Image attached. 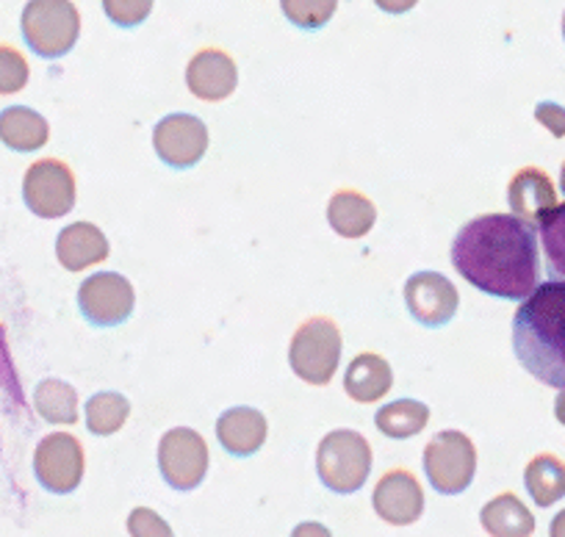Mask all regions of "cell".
Returning a JSON list of instances; mask_svg holds the SVG:
<instances>
[{"label": "cell", "instance_id": "obj_31", "mask_svg": "<svg viewBox=\"0 0 565 537\" xmlns=\"http://www.w3.org/2000/svg\"><path fill=\"white\" fill-rule=\"evenodd\" d=\"M418 0H374V7L385 14H407Z\"/></svg>", "mask_w": 565, "mask_h": 537}, {"label": "cell", "instance_id": "obj_28", "mask_svg": "<svg viewBox=\"0 0 565 537\" xmlns=\"http://www.w3.org/2000/svg\"><path fill=\"white\" fill-rule=\"evenodd\" d=\"M29 62L12 45H0V95H14L29 84Z\"/></svg>", "mask_w": 565, "mask_h": 537}, {"label": "cell", "instance_id": "obj_15", "mask_svg": "<svg viewBox=\"0 0 565 537\" xmlns=\"http://www.w3.org/2000/svg\"><path fill=\"white\" fill-rule=\"evenodd\" d=\"M508 203L519 219L537 225L557 205V192H554L552 178L543 170H537V167H526V170L515 172L508 186Z\"/></svg>", "mask_w": 565, "mask_h": 537}, {"label": "cell", "instance_id": "obj_1", "mask_svg": "<svg viewBox=\"0 0 565 537\" xmlns=\"http://www.w3.org/2000/svg\"><path fill=\"white\" fill-rule=\"evenodd\" d=\"M452 266L477 291L521 302L541 283L535 225L515 214H486L466 222L452 241Z\"/></svg>", "mask_w": 565, "mask_h": 537}, {"label": "cell", "instance_id": "obj_16", "mask_svg": "<svg viewBox=\"0 0 565 537\" xmlns=\"http://www.w3.org/2000/svg\"><path fill=\"white\" fill-rule=\"evenodd\" d=\"M216 438L231 458H253L266 443V419L255 408H231L216 419Z\"/></svg>", "mask_w": 565, "mask_h": 537}, {"label": "cell", "instance_id": "obj_23", "mask_svg": "<svg viewBox=\"0 0 565 537\" xmlns=\"http://www.w3.org/2000/svg\"><path fill=\"white\" fill-rule=\"evenodd\" d=\"M427 421H430V408L416 399H396L385 405V408H380L377 416H374L377 430L385 438H394V441L418 436L427 427Z\"/></svg>", "mask_w": 565, "mask_h": 537}, {"label": "cell", "instance_id": "obj_30", "mask_svg": "<svg viewBox=\"0 0 565 537\" xmlns=\"http://www.w3.org/2000/svg\"><path fill=\"white\" fill-rule=\"evenodd\" d=\"M535 119L548 130V133H552V137L557 139L565 137V108L557 106V103H548V100L537 103Z\"/></svg>", "mask_w": 565, "mask_h": 537}, {"label": "cell", "instance_id": "obj_29", "mask_svg": "<svg viewBox=\"0 0 565 537\" xmlns=\"http://www.w3.org/2000/svg\"><path fill=\"white\" fill-rule=\"evenodd\" d=\"M103 12L119 29H136L153 12V0H103Z\"/></svg>", "mask_w": 565, "mask_h": 537}, {"label": "cell", "instance_id": "obj_5", "mask_svg": "<svg viewBox=\"0 0 565 537\" xmlns=\"http://www.w3.org/2000/svg\"><path fill=\"white\" fill-rule=\"evenodd\" d=\"M341 361V330L333 319H311L295 333L289 346L291 372L308 385H328Z\"/></svg>", "mask_w": 565, "mask_h": 537}, {"label": "cell", "instance_id": "obj_25", "mask_svg": "<svg viewBox=\"0 0 565 537\" xmlns=\"http://www.w3.org/2000/svg\"><path fill=\"white\" fill-rule=\"evenodd\" d=\"M130 401L117 390H100L86 401V427L92 436H114L128 421Z\"/></svg>", "mask_w": 565, "mask_h": 537}, {"label": "cell", "instance_id": "obj_20", "mask_svg": "<svg viewBox=\"0 0 565 537\" xmlns=\"http://www.w3.org/2000/svg\"><path fill=\"white\" fill-rule=\"evenodd\" d=\"M328 222L339 236L344 238H361L377 222V208L369 197H363L361 192H335L328 203Z\"/></svg>", "mask_w": 565, "mask_h": 537}, {"label": "cell", "instance_id": "obj_34", "mask_svg": "<svg viewBox=\"0 0 565 537\" xmlns=\"http://www.w3.org/2000/svg\"><path fill=\"white\" fill-rule=\"evenodd\" d=\"M559 189H563V194H565V164H563V172H559Z\"/></svg>", "mask_w": 565, "mask_h": 537}, {"label": "cell", "instance_id": "obj_13", "mask_svg": "<svg viewBox=\"0 0 565 537\" xmlns=\"http://www.w3.org/2000/svg\"><path fill=\"white\" fill-rule=\"evenodd\" d=\"M374 513L391 526L416 524L424 513V491L416 476L405 469H394L374 487Z\"/></svg>", "mask_w": 565, "mask_h": 537}, {"label": "cell", "instance_id": "obj_10", "mask_svg": "<svg viewBox=\"0 0 565 537\" xmlns=\"http://www.w3.org/2000/svg\"><path fill=\"white\" fill-rule=\"evenodd\" d=\"M134 286L117 272H97L78 289V308L95 327H117L134 313Z\"/></svg>", "mask_w": 565, "mask_h": 537}, {"label": "cell", "instance_id": "obj_32", "mask_svg": "<svg viewBox=\"0 0 565 537\" xmlns=\"http://www.w3.org/2000/svg\"><path fill=\"white\" fill-rule=\"evenodd\" d=\"M554 416H557L559 425L565 427V388H559L557 399H554Z\"/></svg>", "mask_w": 565, "mask_h": 537}, {"label": "cell", "instance_id": "obj_19", "mask_svg": "<svg viewBox=\"0 0 565 537\" xmlns=\"http://www.w3.org/2000/svg\"><path fill=\"white\" fill-rule=\"evenodd\" d=\"M51 125L40 111L25 106H9L0 111V142L18 153H34L45 148Z\"/></svg>", "mask_w": 565, "mask_h": 537}, {"label": "cell", "instance_id": "obj_33", "mask_svg": "<svg viewBox=\"0 0 565 537\" xmlns=\"http://www.w3.org/2000/svg\"><path fill=\"white\" fill-rule=\"evenodd\" d=\"M552 537H565V509L559 515H554V520H552Z\"/></svg>", "mask_w": 565, "mask_h": 537}, {"label": "cell", "instance_id": "obj_7", "mask_svg": "<svg viewBox=\"0 0 565 537\" xmlns=\"http://www.w3.org/2000/svg\"><path fill=\"white\" fill-rule=\"evenodd\" d=\"M75 197V175L64 161L42 159L29 167L23 178V200L31 214L42 219H58L73 211Z\"/></svg>", "mask_w": 565, "mask_h": 537}, {"label": "cell", "instance_id": "obj_12", "mask_svg": "<svg viewBox=\"0 0 565 537\" xmlns=\"http://www.w3.org/2000/svg\"><path fill=\"white\" fill-rule=\"evenodd\" d=\"M458 289L438 272H416L405 283V305L424 327H444L458 313Z\"/></svg>", "mask_w": 565, "mask_h": 537}, {"label": "cell", "instance_id": "obj_4", "mask_svg": "<svg viewBox=\"0 0 565 537\" xmlns=\"http://www.w3.org/2000/svg\"><path fill=\"white\" fill-rule=\"evenodd\" d=\"M317 471L328 491L341 496L361 491L372 474V447L355 430L330 432L319 443Z\"/></svg>", "mask_w": 565, "mask_h": 537}, {"label": "cell", "instance_id": "obj_6", "mask_svg": "<svg viewBox=\"0 0 565 537\" xmlns=\"http://www.w3.org/2000/svg\"><path fill=\"white\" fill-rule=\"evenodd\" d=\"M424 474L441 496H458L477 474V449L458 430L438 432L424 449Z\"/></svg>", "mask_w": 565, "mask_h": 537}, {"label": "cell", "instance_id": "obj_9", "mask_svg": "<svg viewBox=\"0 0 565 537\" xmlns=\"http://www.w3.org/2000/svg\"><path fill=\"white\" fill-rule=\"evenodd\" d=\"M159 469L175 491H194L209 474V447L189 427H175L159 443Z\"/></svg>", "mask_w": 565, "mask_h": 537}, {"label": "cell", "instance_id": "obj_24", "mask_svg": "<svg viewBox=\"0 0 565 537\" xmlns=\"http://www.w3.org/2000/svg\"><path fill=\"white\" fill-rule=\"evenodd\" d=\"M36 414L51 425H75L78 421V394L64 379H42L34 390Z\"/></svg>", "mask_w": 565, "mask_h": 537}, {"label": "cell", "instance_id": "obj_2", "mask_svg": "<svg viewBox=\"0 0 565 537\" xmlns=\"http://www.w3.org/2000/svg\"><path fill=\"white\" fill-rule=\"evenodd\" d=\"M513 352L548 388H565V280L537 283L513 316Z\"/></svg>", "mask_w": 565, "mask_h": 537}, {"label": "cell", "instance_id": "obj_11", "mask_svg": "<svg viewBox=\"0 0 565 537\" xmlns=\"http://www.w3.org/2000/svg\"><path fill=\"white\" fill-rule=\"evenodd\" d=\"M153 148L172 170H192L209 150V128L194 114H170L156 125Z\"/></svg>", "mask_w": 565, "mask_h": 537}, {"label": "cell", "instance_id": "obj_21", "mask_svg": "<svg viewBox=\"0 0 565 537\" xmlns=\"http://www.w3.org/2000/svg\"><path fill=\"white\" fill-rule=\"evenodd\" d=\"M482 526L493 537H526L535 531V518L515 493H502L491 498L480 513Z\"/></svg>", "mask_w": 565, "mask_h": 537}, {"label": "cell", "instance_id": "obj_22", "mask_svg": "<svg viewBox=\"0 0 565 537\" xmlns=\"http://www.w3.org/2000/svg\"><path fill=\"white\" fill-rule=\"evenodd\" d=\"M524 485L537 507H552L565 498V463L554 454H537L526 463Z\"/></svg>", "mask_w": 565, "mask_h": 537}, {"label": "cell", "instance_id": "obj_35", "mask_svg": "<svg viewBox=\"0 0 565 537\" xmlns=\"http://www.w3.org/2000/svg\"><path fill=\"white\" fill-rule=\"evenodd\" d=\"M563 40H565V14H563Z\"/></svg>", "mask_w": 565, "mask_h": 537}, {"label": "cell", "instance_id": "obj_14", "mask_svg": "<svg viewBox=\"0 0 565 537\" xmlns=\"http://www.w3.org/2000/svg\"><path fill=\"white\" fill-rule=\"evenodd\" d=\"M238 69L236 62L220 47H203L194 53L186 67V86L194 97L205 103H220L236 92Z\"/></svg>", "mask_w": 565, "mask_h": 537}, {"label": "cell", "instance_id": "obj_18", "mask_svg": "<svg viewBox=\"0 0 565 537\" xmlns=\"http://www.w3.org/2000/svg\"><path fill=\"white\" fill-rule=\"evenodd\" d=\"M391 385H394V372H391L388 361L374 355V352L358 355L344 374L347 396L361 401V405H372V401L383 399Z\"/></svg>", "mask_w": 565, "mask_h": 537}, {"label": "cell", "instance_id": "obj_3", "mask_svg": "<svg viewBox=\"0 0 565 537\" xmlns=\"http://www.w3.org/2000/svg\"><path fill=\"white\" fill-rule=\"evenodd\" d=\"M23 40L40 58H62L81 36V14L73 0H29L23 9Z\"/></svg>", "mask_w": 565, "mask_h": 537}, {"label": "cell", "instance_id": "obj_17", "mask_svg": "<svg viewBox=\"0 0 565 537\" xmlns=\"http://www.w3.org/2000/svg\"><path fill=\"white\" fill-rule=\"evenodd\" d=\"M56 258L67 272H81L108 258V238L92 222L67 225L56 238Z\"/></svg>", "mask_w": 565, "mask_h": 537}, {"label": "cell", "instance_id": "obj_26", "mask_svg": "<svg viewBox=\"0 0 565 537\" xmlns=\"http://www.w3.org/2000/svg\"><path fill=\"white\" fill-rule=\"evenodd\" d=\"M537 238H541L543 258H546L548 280H565V203L554 205L537 222Z\"/></svg>", "mask_w": 565, "mask_h": 537}, {"label": "cell", "instance_id": "obj_27", "mask_svg": "<svg viewBox=\"0 0 565 537\" xmlns=\"http://www.w3.org/2000/svg\"><path fill=\"white\" fill-rule=\"evenodd\" d=\"M280 9L297 29L319 31L333 20L339 0H280Z\"/></svg>", "mask_w": 565, "mask_h": 537}, {"label": "cell", "instance_id": "obj_8", "mask_svg": "<svg viewBox=\"0 0 565 537\" xmlns=\"http://www.w3.org/2000/svg\"><path fill=\"white\" fill-rule=\"evenodd\" d=\"M84 447L70 432H51L40 441L34 454V474L45 491L64 496L73 493L84 480Z\"/></svg>", "mask_w": 565, "mask_h": 537}]
</instances>
